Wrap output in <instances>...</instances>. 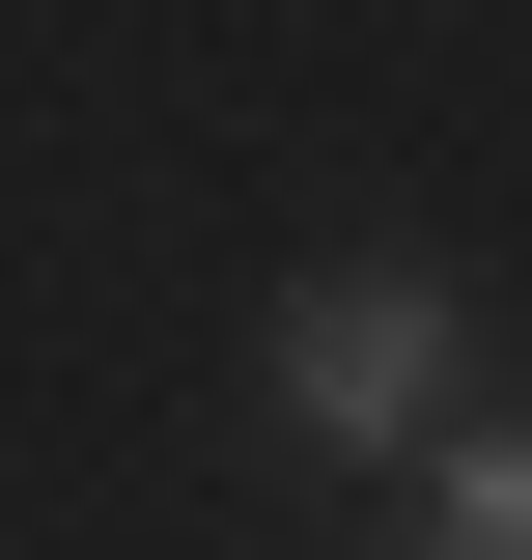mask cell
<instances>
[{
    "instance_id": "2",
    "label": "cell",
    "mask_w": 532,
    "mask_h": 560,
    "mask_svg": "<svg viewBox=\"0 0 532 560\" xmlns=\"http://www.w3.org/2000/svg\"><path fill=\"white\" fill-rule=\"evenodd\" d=\"M420 560H532V420H505V448H449V504H420Z\"/></svg>"
},
{
    "instance_id": "1",
    "label": "cell",
    "mask_w": 532,
    "mask_h": 560,
    "mask_svg": "<svg viewBox=\"0 0 532 560\" xmlns=\"http://www.w3.org/2000/svg\"><path fill=\"white\" fill-rule=\"evenodd\" d=\"M420 393H449V280H309L280 308V420L309 448H393Z\"/></svg>"
}]
</instances>
